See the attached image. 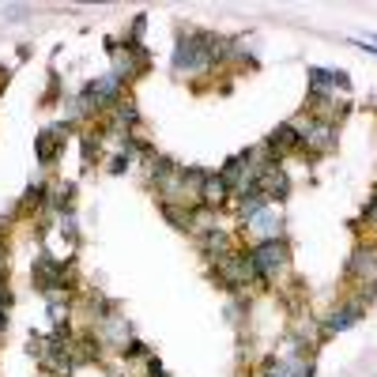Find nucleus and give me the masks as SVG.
I'll list each match as a JSON object with an SVG mask.
<instances>
[{"instance_id":"1","label":"nucleus","mask_w":377,"mask_h":377,"mask_svg":"<svg viewBox=\"0 0 377 377\" xmlns=\"http://www.w3.org/2000/svg\"><path fill=\"white\" fill-rule=\"evenodd\" d=\"M287 261V245L276 242V238H268L264 245H256L253 249V264H256V276H272V272H279Z\"/></svg>"},{"instance_id":"4","label":"nucleus","mask_w":377,"mask_h":377,"mask_svg":"<svg viewBox=\"0 0 377 377\" xmlns=\"http://www.w3.org/2000/svg\"><path fill=\"white\" fill-rule=\"evenodd\" d=\"M57 151H61V132H42L38 136V159H42V163H53Z\"/></svg>"},{"instance_id":"3","label":"nucleus","mask_w":377,"mask_h":377,"mask_svg":"<svg viewBox=\"0 0 377 377\" xmlns=\"http://www.w3.org/2000/svg\"><path fill=\"white\" fill-rule=\"evenodd\" d=\"M294 125H279L276 132L268 136V155H276V151H287V147H294Z\"/></svg>"},{"instance_id":"2","label":"nucleus","mask_w":377,"mask_h":377,"mask_svg":"<svg viewBox=\"0 0 377 377\" xmlns=\"http://www.w3.org/2000/svg\"><path fill=\"white\" fill-rule=\"evenodd\" d=\"M34 279H38V287H42V291H61V287H64V268H61L57 261H50V256H38Z\"/></svg>"},{"instance_id":"5","label":"nucleus","mask_w":377,"mask_h":377,"mask_svg":"<svg viewBox=\"0 0 377 377\" xmlns=\"http://www.w3.org/2000/svg\"><path fill=\"white\" fill-rule=\"evenodd\" d=\"M355 314H358V309H343V314H336L332 320H328V328H347V325H355Z\"/></svg>"}]
</instances>
